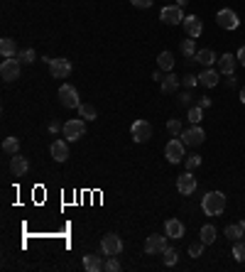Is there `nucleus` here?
<instances>
[{
  "mask_svg": "<svg viewBox=\"0 0 245 272\" xmlns=\"http://www.w3.org/2000/svg\"><path fill=\"white\" fill-rule=\"evenodd\" d=\"M201 208L206 216H221L225 211V194L223 191H208L201 199Z\"/></svg>",
  "mask_w": 245,
  "mask_h": 272,
  "instance_id": "f257e3e1",
  "label": "nucleus"
},
{
  "mask_svg": "<svg viewBox=\"0 0 245 272\" xmlns=\"http://www.w3.org/2000/svg\"><path fill=\"white\" fill-rule=\"evenodd\" d=\"M64 137L69 140V142H76V140H81L84 135H86V120L84 118H71V120H67L64 123Z\"/></svg>",
  "mask_w": 245,
  "mask_h": 272,
  "instance_id": "f03ea898",
  "label": "nucleus"
},
{
  "mask_svg": "<svg viewBox=\"0 0 245 272\" xmlns=\"http://www.w3.org/2000/svg\"><path fill=\"white\" fill-rule=\"evenodd\" d=\"M181 142L184 145H189V147H199V145H203V140H206V133H203V128L201 125H189L186 130H181Z\"/></svg>",
  "mask_w": 245,
  "mask_h": 272,
  "instance_id": "7ed1b4c3",
  "label": "nucleus"
},
{
  "mask_svg": "<svg viewBox=\"0 0 245 272\" xmlns=\"http://www.w3.org/2000/svg\"><path fill=\"white\" fill-rule=\"evenodd\" d=\"M20 67H22V62L18 57H8L3 64H0V76L5 81H15V79H20Z\"/></svg>",
  "mask_w": 245,
  "mask_h": 272,
  "instance_id": "20e7f679",
  "label": "nucleus"
},
{
  "mask_svg": "<svg viewBox=\"0 0 245 272\" xmlns=\"http://www.w3.org/2000/svg\"><path fill=\"white\" fill-rule=\"evenodd\" d=\"M59 101H62L64 108H79V106H81L79 91H76L71 84H62V89H59Z\"/></svg>",
  "mask_w": 245,
  "mask_h": 272,
  "instance_id": "39448f33",
  "label": "nucleus"
},
{
  "mask_svg": "<svg viewBox=\"0 0 245 272\" xmlns=\"http://www.w3.org/2000/svg\"><path fill=\"white\" fill-rule=\"evenodd\" d=\"M130 135H133V140H135V142H140V145H142V142H147V140L152 137V125H150L147 120H142V118H140V120H135V123L130 125Z\"/></svg>",
  "mask_w": 245,
  "mask_h": 272,
  "instance_id": "423d86ee",
  "label": "nucleus"
},
{
  "mask_svg": "<svg viewBox=\"0 0 245 272\" xmlns=\"http://www.w3.org/2000/svg\"><path fill=\"white\" fill-rule=\"evenodd\" d=\"M184 142L181 140H169L167 142V147H164V157H167V162H172V164H179V162H184Z\"/></svg>",
  "mask_w": 245,
  "mask_h": 272,
  "instance_id": "0eeeda50",
  "label": "nucleus"
},
{
  "mask_svg": "<svg viewBox=\"0 0 245 272\" xmlns=\"http://www.w3.org/2000/svg\"><path fill=\"white\" fill-rule=\"evenodd\" d=\"M184 18H186V15L181 13L179 5H164L162 13H159V20H162L164 25H181Z\"/></svg>",
  "mask_w": 245,
  "mask_h": 272,
  "instance_id": "6e6552de",
  "label": "nucleus"
},
{
  "mask_svg": "<svg viewBox=\"0 0 245 272\" xmlns=\"http://www.w3.org/2000/svg\"><path fill=\"white\" fill-rule=\"evenodd\" d=\"M120 250H123L120 235H115V233L103 235V240H101V252H103V255H120Z\"/></svg>",
  "mask_w": 245,
  "mask_h": 272,
  "instance_id": "1a4fd4ad",
  "label": "nucleus"
},
{
  "mask_svg": "<svg viewBox=\"0 0 245 272\" xmlns=\"http://www.w3.org/2000/svg\"><path fill=\"white\" fill-rule=\"evenodd\" d=\"M71 62L69 59H62V57H57V59H52L49 62V74L54 76V79H67L69 74H71Z\"/></svg>",
  "mask_w": 245,
  "mask_h": 272,
  "instance_id": "9d476101",
  "label": "nucleus"
},
{
  "mask_svg": "<svg viewBox=\"0 0 245 272\" xmlns=\"http://www.w3.org/2000/svg\"><path fill=\"white\" fill-rule=\"evenodd\" d=\"M216 23H218V27L221 30H238V25H240V20H238V15L233 13V10H218V15H216Z\"/></svg>",
  "mask_w": 245,
  "mask_h": 272,
  "instance_id": "9b49d317",
  "label": "nucleus"
},
{
  "mask_svg": "<svg viewBox=\"0 0 245 272\" xmlns=\"http://www.w3.org/2000/svg\"><path fill=\"white\" fill-rule=\"evenodd\" d=\"M167 250V235H147L145 240V252L147 255H157V252H164Z\"/></svg>",
  "mask_w": 245,
  "mask_h": 272,
  "instance_id": "f8f14e48",
  "label": "nucleus"
},
{
  "mask_svg": "<svg viewBox=\"0 0 245 272\" xmlns=\"http://www.w3.org/2000/svg\"><path fill=\"white\" fill-rule=\"evenodd\" d=\"M196 177L191 174V172H186V174H181L179 179H177V189H179V194H184V196H191L194 191H196Z\"/></svg>",
  "mask_w": 245,
  "mask_h": 272,
  "instance_id": "ddd939ff",
  "label": "nucleus"
},
{
  "mask_svg": "<svg viewBox=\"0 0 245 272\" xmlns=\"http://www.w3.org/2000/svg\"><path fill=\"white\" fill-rule=\"evenodd\" d=\"M49 152H52L54 162H67V157H69V140L67 137L64 140H54L52 147H49Z\"/></svg>",
  "mask_w": 245,
  "mask_h": 272,
  "instance_id": "4468645a",
  "label": "nucleus"
},
{
  "mask_svg": "<svg viewBox=\"0 0 245 272\" xmlns=\"http://www.w3.org/2000/svg\"><path fill=\"white\" fill-rule=\"evenodd\" d=\"M181 25H184V30H186V35H189V37H194V40H196V37H199V35L203 32V25H201V20H199V15H186Z\"/></svg>",
  "mask_w": 245,
  "mask_h": 272,
  "instance_id": "2eb2a0df",
  "label": "nucleus"
},
{
  "mask_svg": "<svg viewBox=\"0 0 245 272\" xmlns=\"http://www.w3.org/2000/svg\"><path fill=\"white\" fill-rule=\"evenodd\" d=\"M235 67H238V57L235 54H221L218 57V71L221 74H235Z\"/></svg>",
  "mask_w": 245,
  "mask_h": 272,
  "instance_id": "dca6fc26",
  "label": "nucleus"
},
{
  "mask_svg": "<svg viewBox=\"0 0 245 272\" xmlns=\"http://www.w3.org/2000/svg\"><path fill=\"white\" fill-rule=\"evenodd\" d=\"M27 169H30L27 157H22L20 152H18V155H13V159H10V172H13L15 177H25V174H27Z\"/></svg>",
  "mask_w": 245,
  "mask_h": 272,
  "instance_id": "f3484780",
  "label": "nucleus"
},
{
  "mask_svg": "<svg viewBox=\"0 0 245 272\" xmlns=\"http://www.w3.org/2000/svg\"><path fill=\"white\" fill-rule=\"evenodd\" d=\"M164 233H167V238L179 240V238H184V223H181L179 218H169V221L164 223Z\"/></svg>",
  "mask_w": 245,
  "mask_h": 272,
  "instance_id": "a211bd4d",
  "label": "nucleus"
},
{
  "mask_svg": "<svg viewBox=\"0 0 245 272\" xmlns=\"http://www.w3.org/2000/svg\"><path fill=\"white\" fill-rule=\"evenodd\" d=\"M194 62H199L203 69H211V67L218 62V57H216V52H213V49H199V52H196V57H194Z\"/></svg>",
  "mask_w": 245,
  "mask_h": 272,
  "instance_id": "6ab92c4d",
  "label": "nucleus"
},
{
  "mask_svg": "<svg viewBox=\"0 0 245 272\" xmlns=\"http://www.w3.org/2000/svg\"><path fill=\"white\" fill-rule=\"evenodd\" d=\"M218 84V71H213V69H203L201 74H199V86H203V89H213Z\"/></svg>",
  "mask_w": 245,
  "mask_h": 272,
  "instance_id": "aec40b11",
  "label": "nucleus"
},
{
  "mask_svg": "<svg viewBox=\"0 0 245 272\" xmlns=\"http://www.w3.org/2000/svg\"><path fill=\"white\" fill-rule=\"evenodd\" d=\"M84 270H86V272H98V270H103V260H101V255H96V252L84 255Z\"/></svg>",
  "mask_w": 245,
  "mask_h": 272,
  "instance_id": "412c9836",
  "label": "nucleus"
},
{
  "mask_svg": "<svg viewBox=\"0 0 245 272\" xmlns=\"http://www.w3.org/2000/svg\"><path fill=\"white\" fill-rule=\"evenodd\" d=\"M179 84H181V79L174 76V71H169V76H164V81H162V93H164V96L174 93V91L179 89Z\"/></svg>",
  "mask_w": 245,
  "mask_h": 272,
  "instance_id": "4be33fe9",
  "label": "nucleus"
},
{
  "mask_svg": "<svg viewBox=\"0 0 245 272\" xmlns=\"http://www.w3.org/2000/svg\"><path fill=\"white\" fill-rule=\"evenodd\" d=\"M0 54H3L5 59H8V57H18V45H15V40H10V37L0 40Z\"/></svg>",
  "mask_w": 245,
  "mask_h": 272,
  "instance_id": "5701e85b",
  "label": "nucleus"
},
{
  "mask_svg": "<svg viewBox=\"0 0 245 272\" xmlns=\"http://www.w3.org/2000/svg\"><path fill=\"white\" fill-rule=\"evenodd\" d=\"M179 49H181V54H184L189 62H194V57H196V52H199V49H196V40H194V37L184 40V42L179 45Z\"/></svg>",
  "mask_w": 245,
  "mask_h": 272,
  "instance_id": "b1692460",
  "label": "nucleus"
},
{
  "mask_svg": "<svg viewBox=\"0 0 245 272\" xmlns=\"http://www.w3.org/2000/svg\"><path fill=\"white\" fill-rule=\"evenodd\" d=\"M157 67H159L162 71H174V57H172V52H159Z\"/></svg>",
  "mask_w": 245,
  "mask_h": 272,
  "instance_id": "393cba45",
  "label": "nucleus"
},
{
  "mask_svg": "<svg viewBox=\"0 0 245 272\" xmlns=\"http://www.w3.org/2000/svg\"><path fill=\"white\" fill-rule=\"evenodd\" d=\"M223 233H225V238H228V240H233V243H235V240H240V238L245 235V228H243L240 223H233V226L228 223Z\"/></svg>",
  "mask_w": 245,
  "mask_h": 272,
  "instance_id": "a878e982",
  "label": "nucleus"
},
{
  "mask_svg": "<svg viewBox=\"0 0 245 272\" xmlns=\"http://www.w3.org/2000/svg\"><path fill=\"white\" fill-rule=\"evenodd\" d=\"M76 111H79V118H84V120H96L98 118V111L91 103H81Z\"/></svg>",
  "mask_w": 245,
  "mask_h": 272,
  "instance_id": "bb28decb",
  "label": "nucleus"
},
{
  "mask_svg": "<svg viewBox=\"0 0 245 272\" xmlns=\"http://www.w3.org/2000/svg\"><path fill=\"white\" fill-rule=\"evenodd\" d=\"M201 111H203V108H201L199 103H196V106H189L186 118H189V123H191V125H199V123L203 120V113H201Z\"/></svg>",
  "mask_w": 245,
  "mask_h": 272,
  "instance_id": "cd10ccee",
  "label": "nucleus"
},
{
  "mask_svg": "<svg viewBox=\"0 0 245 272\" xmlns=\"http://www.w3.org/2000/svg\"><path fill=\"white\" fill-rule=\"evenodd\" d=\"M3 150L8 152V155H18L20 152V140L13 135V137H5L3 140Z\"/></svg>",
  "mask_w": 245,
  "mask_h": 272,
  "instance_id": "c85d7f7f",
  "label": "nucleus"
},
{
  "mask_svg": "<svg viewBox=\"0 0 245 272\" xmlns=\"http://www.w3.org/2000/svg\"><path fill=\"white\" fill-rule=\"evenodd\" d=\"M199 235H201V240H203L206 245H211V243L216 240V235H218V230H216V228H213V226L208 223V226H203V228H201V233H199Z\"/></svg>",
  "mask_w": 245,
  "mask_h": 272,
  "instance_id": "c756f323",
  "label": "nucleus"
},
{
  "mask_svg": "<svg viewBox=\"0 0 245 272\" xmlns=\"http://www.w3.org/2000/svg\"><path fill=\"white\" fill-rule=\"evenodd\" d=\"M162 255H164L162 260H164V265H167V267H172V265H177V260H179V252H177L174 248H169V245H167V250H164Z\"/></svg>",
  "mask_w": 245,
  "mask_h": 272,
  "instance_id": "7c9ffc66",
  "label": "nucleus"
},
{
  "mask_svg": "<svg viewBox=\"0 0 245 272\" xmlns=\"http://www.w3.org/2000/svg\"><path fill=\"white\" fill-rule=\"evenodd\" d=\"M18 59L22 62V64H35V59H37V54H35V49H22V52H18Z\"/></svg>",
  "mask_w": 245,
  "mask_h": 272,
  "instance_id": "2f4dec72",
  "label": "nucleus"
},
{
  "mask_svg": "<svg viewBox=\"0 0 245 272\" xmlns=\"http://www.w3.org/2000/svg\"><path fill=\"white\" fill-rule=\"evenodd\" d=\"M233 257H235L238 262L245 260V240H235V243H233Z\"/></svg>",
  "mask_w": 245,
  "mask_h": 272,
  "instance_id": "473e14b6",
  "label": "nucleus"
},
{
  "mask_svg": "<svg viewBox=\"0 0 245 272\" xmlns=\"http://www.w3.org/2000/svg\"><path fill=\"white\" fill-rule=\"evenodd\" d=\"M184 164H186V172H194L201 167V155H191V157H184Z\"/></svg>",
  "mask_w": 245,
  "mask_h": 272,
  "instance_id": "72a5a7b5",
  "label": "nucleus"
},
{
  "mask_svg": "<svg viewBox=\"0 0 245 272\" xmlns=\"http://www.w3.org/2000/svg\"><path fill=\"white\" fill-rule=\"evenodd\" d=\"M203 245H206V243H203L201 238H199L196 243H189V255H191V257H201V252H203Z\"/></svg>",
  "mask_w": 245,
  "mask_h": 272,
  "instance_id": "f704fd0d",
  "label": "nucleus"
},
{
  "mask_svg": "<svg viewBox=\"0 0 245 272\" xmlns=\"http://www.w3.org/2000/svg\"><path fill=\"white\" fill-rule=\"evenodd\" d=\"M103 270H108V272H118V270H120L118 257H115V255H108V260L103 262Z\"/></svg>",
  "mask_w": 245,
  "mask_h": 272,
  "instance_id": "c9c22d12",
  "label": "nucleus"
},
{
  "mask_svg": "<svg viewBox=\"0 0 245 272\" xmlns=\"http://www.w3.org/2000/svg\"><path fill=\"white\" fill-rule=\"evenodd\" d=\"M167 130H169L172 135H181V130H184V128H181V120H179V118H172V120L167 123Z\"/></svg>",
  "mask_w": 245,
  "mask_h": 272,
  "instance_id": "e433bc0d",
  "label": "nucleus"
},
{
  "mask_svg": "<svg viewBox=\"0 0 245 272\" xmlns=\"http://www.w3.org/2000/svg\"><path fill=\"white\" fill-rule=\"evenodd\" d=\"M181 84H184L186 89H194V86L199 84V76H194V74H186V76H181Z\"/></svg>",
  "mask_w": 245,
  "mask_h": 272,
  "instance_id": "4c0bfd02",
  "label": "nucleus"
},
{
  "mask_svg": "<svg viewBox=\"0 0 245 272\" xmlns=\"http://www.w3.org/2000/svg\"><path fill=\"white\" fill-rule=\"evenodd\" d=\"M130 3H133V8H137V10H147V8H152L155 0H130Z\"/></svg>",
  "mask_w": 245,
  "mask_h": 272,
  "instance_id": "58836bf2",
  "label": "nucleus"
},
{
  "mask_svg": "<svg viewBox=\"0 0 245 272\" xmlns=\"http://www.w3.org/2000/svg\"><path fill=\"white\" fill-rule=\"evenodd\" d=\"M191 101H194V96H191L189 91H184V93L179 96V103H181V106H186V108H189V106H194Z\"/></svg>",
  "mask_w": 245,
  "mask_h": 272,
  "instance_id": "ea45409f",
  "label": "nucleus"
},
{
  "mask_svg": "<svg viewBox=\"0 0 245 272\" xmlns=\"http://www.w3.org/2000/svg\"><path fill=\"white\" fill-rule=\"evenodd\" d=\"M59 130H64V125H59L57 120H54V123H49V133H54V135H57Z\"/></svg>",
  "mask_w": 245,
  "mask_h": 272,
  "instance_id": "a19ab883",
  "label": "nucleus"
},
{
  "mask_svg": "<svg viewBox=\"0 0 245 272\" xmlns=\"http://www.w3.org/2000/svg\"><path fill=\"white\" fill-rule=\"evenodd\" d=\"M235 57H238V64H243V67H245V47H240Z\"/></svg>",
  "mask_w": 245,
  "mask_h": 272,
  "instance_id": "79ce46f5",
  "label": "nucleus"
},
{
  "mask_svg": "<svg viewBox=\"0 0 245 272\" xmlns=\"http://www.w3.org/2000/svg\"><path fill=\"white\" fill-rule=\"evenodd\" d=\"M225 86H228V89L235 86V76H233V74H225Z\"/></svg>",
  "mask_w": 245,
  "mask_h": 272,
  "instance_id": "37998d69",
  "label": "nucleus"
},
{
  "mask_svg": "<svg viewBox=\"0 0 245 272\" xmlns=\"http://www.w3.org/2000/svg\"><path fill=\"white\" fill-rule=\"evenodd\" d=\"M152 81H157V84H162V81H164V76H162V69L152 74Z\"/></svg>",
  "mask_w": 245,
  "mask_h": 272,
  "instance_id": "c03bdc74",
  "label": "nucleus"
},
{
  "mask_svg": "<svg viewBox=\"0 0 245 272\" xmlns=\"http://www.w3.org/2000/svg\"><path fill=\"white\" fill-rule=\"evenodd\" d=\"M199 106H201V108H208V106H211V98H206V96L199 98Z\"/></svg>",
  "mask_w": 245,
  "mask_h": 272,
  "instance_id": "a18cd8bd",
  "label": "nucleus"
},
{
  "mask_svg": "<svg viewBox=\"0 0 245 272\" xmlns=\"http://www.w3.org/2000/svg\"><path fill=\"white\" fill-rule=\"evenodd\" d=\"M240 103H245V86L240 89Z\"/></svg>",
  "mask_w": 245,
  "mask_h": 272,
  "instance_id": "49530a36",
  "label": "nucleus"
},
{
  "mask_svg": "<svg viewBox=\"0 0 245 272\" xmlns=\"http://www.w3.org/2000/svg\"><path fill=\"white\" fill-rule=\"evenodd\" d=\"M186 3H189V0H177V5H179V8H184Z\"/></svg>",
  "mask_w": 245,
  "mask_h": 272,
  "instance_id": "de8ad7c7",
  "label": "nucleus"
}]
</instances>
